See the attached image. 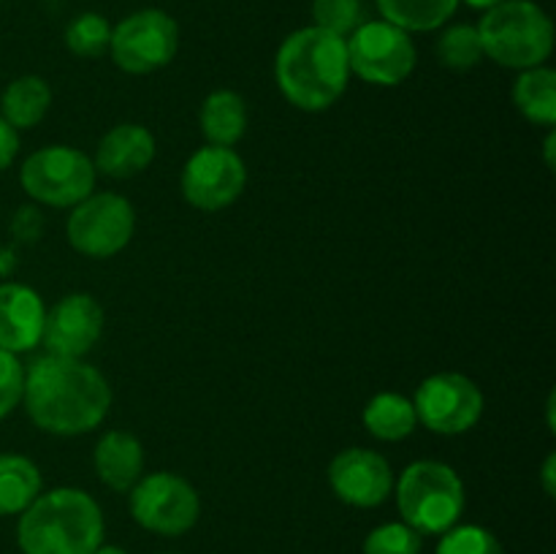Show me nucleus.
<instances>
[{"label":"nucleus","mask_w":556,"mask_h":554,"mask_svg":"<svg viewBox=\"0 0 556 554\" xmlns=\"http://www.w3.org/2000/svg\"><path fill=\"white\" fill-rule=\"evenodd\" d=\"M136 231V212L125 196L96 193L92 190L85 201L71 206L65 237L71 248L79 250L87 259H112L119 250L128 248Z\"/></svg>","instance_id":"1a4fd4ad"},{"label":"nucleus","mask_w":556,"mask_h":554,"mask_svg":"<svg viewBox=\"0 0 556 554\" xmlns=\"http://www.w3.org/2000/svg\"><path fill=\"white\" fill-rule=\"evenodd\" d=\"M103 331V307L90 293H68L43 318L41 342L47 353L63 358H81L96 348Z\"/></svg>","instance_id":"4468645a"},{"label":"nucleus","mask_w":556,"mask_h":554,"mask_svg":"<svg viewBox=\"0 0 556 554\" xmlns=\"http://www.w3.org/2000/svg\"><path fill=\"white\" fill-rule=\"evenodd\" d=\"M329 487L353 508H378L394 492V473L383 454L353 445L331 459Z\"/></svg>","instance_id":"ddd939ff"},{"label":"nucleus","mask_w":556,"mask_h":554,"mask_svg":"<svg viewBox=\"0 0 556 554\" xmlns=\"http://www.w3.org/2000/svg\"><path fill=\"white\" fill-rule=\"evenodd\" d=\"M201 134L215 147H233L248 130V103L233 90H215L199 112Z\"/></svg>","instance_id":"a211bd4d"},{"label":"nucleus","mask_w":556,"mask_h":554,"mask_svg":"<svg viewBox=\"0 0 556 554\" xmlns=\"http://www.w3.org/2000/svg\"><path fill=\"white\" fill-rule=\"evenodd\" d=\"M476 27L483 54L503 68L527 71L552 58L554 25L532 0H503Z\"/></svg>","instance_id":"20e7f679"},{"label":"nucleus","mask_w":556,"mask_h":554,"mask_svg":"<svg viewBox=\"0 0 556 554\" xmlns=\"http://www.w3.org/2000/svg\"><path fill=\"white\" fill-rule=\"evenodd\" d=\"M22 391H25V367L16 353L0 348V418H5L20 405Z\"/></svg>","instance_id":"c85d7f7f"},{"label":"nucleus","mask_w":556,"mask_h":554,"mask_svg":"<svg viewBox=\"0 0 556 554\" xmlns=\"http://www.w3.org/2000/svg\"><path fill=\"white\" fill-rule=\"evenodd\" d=\"M396 489V508L402 521L421 536H443L459 525L467 494L459 473L438 459H418L402 470Z\"/></svg>","instance_id":"39448f33"},{"label":"nucleus","mask_w":556,"mask_h":554,"mask_svg":"<svg viewBox=\"0 0 556 554\" xmlns=\"http://www.w3.org/2000/svg\"><path fill=\"white\" fill-rule=\"evenodd\" d=\"M424 536L405 521H386L364 538V554H421Z\"/></svg>","instance_id":"bb28decb"},{"label":"nucleus","mask_w":556,"mask_h":554,"mask_svg":"<svg viewBox=\"0 0 556 554\" xmlns=\"http://www.w3.org/2000/svg\"><path fill=\"white\" fill-rule=\"evenodd\" d=\"M418 424L434 435H465L481 421L483 391L462 373H434L413 396Z\"/></svg>","instance_id":"9b49d317"},{"label":"nucleus","mask_w":556,"mask_h":554,"mask_svg":"<svg viewBox=\"0 0 556 554\" xmlns=\"http://www.w3.org/2000/svg\"><path fill=\"white\" fill-rule=\"evenodd\" d=\"M362 0H313L315 27L345 38L362 25Z\"/></svg>","instance_id":"cd10ccee"},{"label":"nucleus","mask_w":556,"mask_h":554,"mask_svg":"<svg viewBox=\"0 0 556 554\" xmlns=\"http://www.w3.org/2000/svg\"><path fill=\"white\" fill-rule=\"evenodd\" d=\"M440 65L451 71H470L481 63L483 54L481 36H478L476 25H451L440 33L438 43H434Z\"/></svg>","instance_id":"b1692460"},{"label":"nucleus","mask_w":556,"mask_h":554,"mask_svg":"<svg viewBox=\"0 0 556 554\" xmlns=\"http://www.w3.org/2000/svg\"><path fill=\"white\" fill-rule=\"evenodd\" d=\"M434 554H505V549L486 527L454 525L443 532Z\"/></svg>","instance_id":"a878e982"},{"label":"nucleus","mask_w":556,"mask_h":554,"mask_svg":"<svg viewBox=\"0 0 556 554\" xmlns=\"http://www.w3.org/2000/svg\"><path fill=\"white\" fill-rule=\"evenodd\" d=\"M386 22L407 33L438 30L454 16L462 0H375Z\"/></svg>","instance_id":"5701e85b"},{"label":"nucleus","mask_w":556,"mask_h":554,"mask_svg":"<svg viewBox=\"0 0 556 554\" xmlns=\"http://www.w3.org/2000/svg\"><path fill=\"white\" fill-rule=\"evenodd\" d=\"M47 307L43 299L22 282L0 286V348L9 353H25L41 342Z\"/></svg>","instance_id":"2eb2a0df"},{"label":"nucleus","mask_w":556,"mask_h":554,"mask_svg":"<svg viewBox=\"0 0 556 554\" xmlns=\"http://www.w3.org/2000/svg\"><path fill=\"white\" fill-rule=\"evenodd\" d=\"M106 521L96 498L74 487L41 492L20 514L22 554H92L103 543Z\"/></svg>","instance_id":"7ed1b4c3"},{"label":"nucleus","mask_w":556,"mask_h":554,"mask_svg":"<svg viewBox=\"0 0 556 554\" xmlns=\"http://www.w3.org/2000/svg\"><path fill=\"white\" fill-rule=\"evenodd\" d=\"M514 103L530 123L552 128L556 123V71L546 65L521 71L514 85Z\"/></svg>","instance_id":"4be33fe9"},{"label":"nucleus","mask_w":556,"mask_h":554,"mask_svg":"<svg viewBox=\"0 0 556 554\" xmlns=\"http://www.w3.org/2000/svg\"><path fill=\"white\" fill-rule=\"evenodd\" d=\"M92 554H128V552H125V549H119V546H106V543H101V546H98Z\"/></svg>","instance_id":"72a5a7b5"},{"label":"nucleus","mask_w":556,"mask_h":554,"mask_svg":"<svg viewBox=\"0 0 556 554\" xmlns=\"http://www.w3.org/2000/svg\"><path fill=\"white\" fill-rule=\"evenodd\" d=\"M155 161V136L136 123L114 125L96 150V172L112 179H130Z\"/></svg>","instance_id":"dca6fc26"},{"label":"nucleus","mask_w":556,"mask_h":554,"mask_svg":"<svg viewBox=\"0 0 556 554\" xmlns=\"http://www.w3.org/2000/svg\"><path fill=\"white\" fill-rule=\"evenodd\" d=\"M179 185L190 206L201 212H220L242 196L248 168L233 147L206 144L188 158Z\"/></svg>","instance_id":"f8f14e48"},{"label":"nucleus","mask_w":556,"mask_h":554,"mask_svg":"<svg viewBox=\"0 0 556 554\" xmlns=\"http://www.w3.org/2000/svg\"><path fill=\"white\" fill-rule=\"evenodd\" d=\"M554 144H556V136H554V130H548V136H546V163H548V168H554Z\"/></svg>","instance_id":"2f4dec72"},{"label":"nucleus","mask_w":556,"mask_h":554,"mask_svg":"<svg viewBox=\"0 0 556 554\" xmlns=\"http://www.w3.org/2000/svg\"><path fill=\"white\" fill-rule=\"evenodd\" d=\"M109 41H112V25L106 22V16L92 14V11L79 14L65 27V47L76 58H101L103 52H109Z\"/></svg>","instance_id":"393cba45"},{"label":"nucleus","mask_w":556,"mask_h":554,"mask_svg":"<svg viewBox=\"0 0 556 554\" xmlns=\"http://www.w3.org/2000/svg\"><path fill=\"white\" fill-rule=\"evenodd\" d=\"M275 79L288 103L326 112L345 96L351 79L345 38L315 25L291 33L277 49Z\"/></svg>","instance_id":"f03ea898"},{"label":"nucleus","mask_w":556,"mask_h":554,"mask_svg":"<svg viewBox=\"0 0 556 554\" xmlns=\"http://www.w3.org/2000/svg\"><path fill=\"white\" fill-rule=\"evenodd\" d=\"M52 106V87L41 76H20L0 96V117L14 130L36 128Z\"/></svg>","instance_id":"aec40b11"},{"label":"nucleus","mask_w":556,"mask_h":554,"mask_svg":"<svg viewBox=\"0 0 556 554\" xmlns=\"http://www.w3.org/2000/svg\"><path fill=\"white\" fill-rule=\"evenodd\" d=\"M351 74L375 87H396L416 68V43L410 33L391 22H364L345 38Z\"/></svg>","instance_id":"0eeeda50"},{"label":"nucleus","mask_w":556,"mask_h":554,"mask_svg":"<svg viewBox=\"0 0 556 554\" xmlns=\"http://www.w3.org/2000/svg\"><path fill=\"white\" fill-rule=\"evenodd\" d=\"M96 163L68 144H49L22 163V190L47 206H76L96 190Z\"/></svg>","instance_id":"423d86ee"},{"label":"nucleus","mask_w":556,"mask_h":554,"mask_svg":"<svg viewBox=\"0 0 556 554\" xmlns=\"http://www.w3.org/2000/svg\"><path fill=\"white\" fill-rule=\"evenodd\" d=\"M22 402L38 429L74 438L92 432L106 418L112 389L92 364L47 353L25 369Z\"/></svg>","instance_id":"f257e3e1"},{"label":"nucleus","mask_w":556,"mask_h":554,"mask_svg":"<svg viewBox=\"0 0 556 554\" xmlns=\"http://www.w3.org/2000/svg\"><path fill=\"white\" fill-rule=\"evenodd\" d=\"M41 470L30 456L0 454V516H16L41 494Z\"/></svg>","instance_id":"412c9836"},{"label":"nucleus","mask_w":556,"mask_h":554,"mask_svg":"<svg viewBox=\"0 0 556 554\" xmlns=\"http://www.w3.org/2000/svg\"><path fill=\"white\" fill-rule=\"evenodd\" d=\"M541 481H543V492H546L548 498H554L556 494V454L554 451L546 456V462H543Z\"/></svg>","instance_id":"7c9ffc66"},{"label":"nucleus","mask_w":556,"mask_h":554,"mask_svg":"<svg viewBox=\"0 0 556 554\" xmlns=\"http://www.w3.org/2000/svg\"><path fill=\"white\" fill-rule=\"evenodd\" d=\"M465 3L470 5V9L489 11V9H494V5H497V3H503V0H465Z\"/></svg>","instance_id":"473e14b6"},{"label":"nucleus","mask_w":556,"mask_h":554,"mask_svg":"<svg viewBox=\"0 0 556 554\" xmlns=\"http://www.w3.org/2000/svg\"><path fill=\"white\" fill-rule=\"evenodd\" d=\"M362 421L372 438L383 440V443H400V440L410 438L418 427L416 407H413L410 396L400 394V391H380L367 402L362 413Z\"/></svg>","instance_id":"6ab92c4d"},{"label":"nucleus","mask_w":556,"mask_h":554,"mask_svg":"<svg viewBox=\"0 0 556 554\" xmlns=\"http://www.w3.org/2000/svg\"><path fill=\"white\" fill-rule=\"evenodd\" d=\"M96 476L114 492H130L134 483L144 476V445L134 432L109 429L101 435L92 451Z\"/></svg>","instance_id":"f3484780"},{"label":"nucleus","mask_w":556,"mask_h":554,"mask_svg":"<svg viewBox=\"0 0 556 554\" xmlns=\"http://www.w3.org/2000/svg\"><path fill=\"white\" fill-rule=\"evenodd\" d=\"M130 516L136 525L155 536H185L201 516L199 492L177 473H150L130 489Z\"/></svg>","instance_id":"6e6552de"},{"label":"nucleus","mask_w":556,"mask_h":554,"mask_svg":"<svg viewBox=\"0 0 556 554\" xmlns=\"http://www.w3.org/2000/svg\"><path fill=\"white\" fill-rule=\"evenodd\" d=\"M16 152H20V134L0 117V172H5L14 163Z\"/></svg>","instance_id":"c756f323"},{"label":"nucleus","mask_w":556,"mask_h":554,"mask_svg":"<svg viewBox=\"0 0 556 554\" xmlns=\"http://www.w3.org/2000/svg\"><path fill=\"white\" fill-rule=\"evenodd\" d=\"M179 49V25L161 9L134 11L112 27L109 54L125 74H152L174 60Z\"/></svg>","instance_id":"9d476101"}]
</instances>
